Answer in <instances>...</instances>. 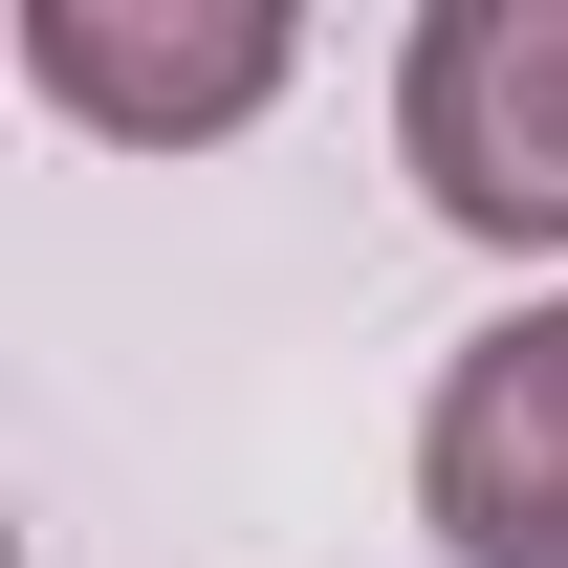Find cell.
<instances>
[{
    "label": "cell",
    "instance_id": "3957f363",
    "mask_svg": "<svg viewBox=\"0 0 568 568\" xmlns=\"http://www.w3.org/2000/svg\"><path fill=\"white\" fill-rule=\"evenodd\" d=\"M284 44L263 0L241 22H132V0H22V88L67 110V132H110V153H197V132H241V110H284Z\"/></svg>",
    "mask_w": 568,
    "mask_h": 568
},
{
    "label": "cell",
    "instance_id": "7a4b0ae2",
    "mask_svg": "<svg viewBox=\"0 0 568 568\" xmlns=\"http://www.w3.org/2000/svg\"><path fill=\"white\" fill-rule=\"evenodd\" d=\"M416 525L459 568H568V306H503L416 416Z\"/></svg>",
    "mask_w": 568,
    "mask_h": 568
},
{
    "label": "cell",
    "instance_id": "6da1fadb",
    "mask_svg": "<svg viewBox=\"0 0 568 568\" xmlns=\"http://www.w3.org/2000/svg\"><path fill=\"white\" fill-rule=\"evenodd\" d=\"M394 175L503 263H568V0H437L394 44Z\"/></svg>",
    "mask_w": 568,
    "mask_h": 568
}]
</instances>
